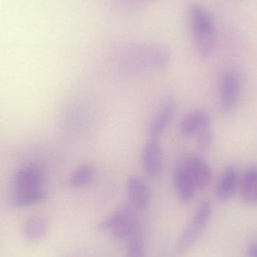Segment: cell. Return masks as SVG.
<instances>
[{
  "mask_svg": "<svg viewBox=\"0 0 257 257\" xmlns=\"http://www.w3.org/2000/svg\"><path fill=\"white\" fill-rule=\"evenodd\" d=\"M45 181V172L41 166L36 164L24 166L14 177V184L18 190L42 189Z\"/></svg>",
  "mask_w": 257,
  "mask_h": 257,
  "instance_id": "8",
  "label": "cell"
},
{
  "mask_svg": "<svg viewBox=\"0 0 257 257\" xmlns=\"http://www.w3.org/2000/svg\"><path fill=\"white\" fill-rule=\"evenodd\" d=\"M186 167L197 190L208 188L212 181V171L206 160L202 157H192L184 161Z\"/></svg>",
  "mask_w": 257,
  "mask_h": 257,
  "instance_id": "10",
  "label": "cell"
},
{
  "mask_svg": "<svg viewBox=\"0 0 257 257\" xmlns=\"http://www.w3.org/2000/svg\"><path fill=\"white\" fill-rule=\"evenodd\" d=\"M239 184V177L235 167L229 166L220 175L216 187V196L219 200L226 202L233 197Z\"/></svg>",
  "mask_w": 257,
  "mask_h": 257,
  "instance_id": "12",
  "label": "cell"
},
{
  "mask_svg": "<svg viewBox=\"0 0 257 257\" xmlns=\"http://www.w3.org/2000/svg\"><path fill=\"white\" fill-rule=\"evenodd\" d=\"M247 257H257V243L252 244L247 249Z\"/></svg>",
  "mask_w": 257,
  "mask_h": 257,
  "instance_id": "20",
  "label": "cell"
},
{
  "mask_svg": "<svg viewBox=\"0 0 257 257\" xmlns=\"http://www.w3.org/2000/svg\"><path fill=\"white\" fill-rule=\"evenodd\" d=\"M132 205H124L98 224L102 231H109L116 239H126L134 235L136 229V214Z\"/></svg>",
  "mask_w": 257,
  "mask_h": 257,
  "instance_id": "4",
  "label": "cell"
},
{
  "mask_svg": "<svg viewBox=\"0 0 257 257\" xmlns=\"http://www.w3.org/2000/svg\"><path fill=\"white\" fill-rule=\"evenodd\" d=\"M176 109L175 96L172 94L166 96L150 125L149 135L151 138L157 139L167 130L175 117Z\"/></svg>",
  "mask_w": 257,
  "mask_h": 257,
  "instance_id": "7",
  "label": "cell"
},
{
  "mask_svg": "<svg viewBox=\"0 0 257 257\" xmlns=\"http://www.w3.org/2000/svg\"><path fill=\"white\" fill-rule=\"evenodd\" d=\"M126 1L130 2V3H149V2H152L153 0H126Z\"/></svg>",
  "mask_w": 257,
  "mask_h": 257,
  "instance_id": "21",
  "label": "cell"
},
{
  "mask_svg": "<svg viewBox=\"0 0 257 257\" xmlns=\"http://www.w3.org/2000/svg\"><path fill=\"white\" fill-rule=\"evenodd\" d=\"M240 96V81L233 71H226L222 76L220 85V102L222 109L231 114L236 109Z\"/></svg>",
  "mask_w": 257,
  "mask_h": 257,
  "instance_id": "5",
  "label": "cell"
},
{
  "mask_svg": "<svg viewBox=\"0 0 257 257\" xmlns=\"http://www.w3.org/2000/svg\"><path fill=\"white\" fill-rule=\"evenodd\" d=\"M174 184L178 197L182 202H188L194 198L196 189L184 163L178 164L174 172Z\"/></svg>",
  "mask_w": 257,
  "mask_h": 257,
  "instance_id": "11",
  "label": "cell"
},
{
  "mask_svg": "<svg viewBox=\"0 0 257 257\" xmlns=\"http://www.w3.org/2000/svg\"><path fill=\"white\" fill-rule=\"evenodd\" d=\"M123 61L127 66L139 69H163L170 60L167 50L156 44L139 43L125 50Z\"/></svg>",
  "mask_w": 257,
  "mask_h": 257,
  "instance_id": "2",
  "label": "cell"
},
{
  "mask_svg": "<svg viewBox=\"0 0 257 257\" xmlns=\"http://www.w3.org/2000/svg\"><path fill=\"white\" fill-rule=\"evenodd\" d=\"M126 187L132 206L138 210L147 209L151 203V192L145 180L132 175L128 178Z\"/></svg>",
  "mask_w": 257,
  "mask_h": 257,
  "instance_id": "9",
  "label": "cell"
},
{
  "mask_svg": "<svg viewBox=\"0 0 257 257\" xmlns=\"http://www.w3.org/2000/svg\"><path fill=\"white\" fill-rule=\"evenodd\" d=\"M210 120L211 117L202 110L190 111L185 115L180 125L181 134L186 138L196 136L202 126Z\"/></svg>",
  "mask_w": 257,
  "mask_h": 257,
  "instance_id": "14",
  "label": "cell"
},
{
  "mask_svg": "<svg viewBox=\"0 0 257 257\" xmlns=\"http://www.w3.org/2000/svg\"><path fill=\"white\" fill-rule=\"evenodd\" d=\"M241 197L248 205H257V167L249 168L241 181Z\"/></svg>",
  "mask_w": 257,
  "mask_h": 257,
  "instance_id": "15",
  "label": "cell"
},
{
  "mask_svg": "<svg viewBox=\"0 0 257 257\" xmlns=\"http://www.w3.org/2000/svg\"><path fill=\"white\" fill-rule=\"evenodd\" d=\"M196 144L201 151H206L211 148L213 142L211 120H208L196 133Z\"/></svg>",
  "mask_w": 257,
  "mask_h": 257,
  "instance_id": "18",
  "label": "cell"
},
{
  "mask_svg": "<svg viewBox=\"0 0 257 257\" xmlns=\"http://www.w3.org/2000/svg\"><path fill=\"white\" fill-rule=\"evenodd\" d=\"M46 193L42 189L18 190L11 195L8 204L12 208H25L42 203L46 199Z\"/></svg>",
  "mask_w": 257,
  "mask_h": 257,
  "instance_id": "13",
  "label": "cell"
},
{
  "mask_svg": "<svg viewBox=\"0 0 257 257\" xmlns=\"http://www.w3.org/2000/svg\"><path fill=\"white\" fill-rule=\"evenodd\" d=\"M48 231V223L44 217L34 216L26 222L24 226L25 238L32 242H37L43 239Z\"/></svg>",
  "mask_w": 257,
  "mask_h": 257,
  "instance_id": "16",
  "label": "cell"
},
{
  "mask_svg": "<svg viewBox=\"0 0 257 257\" xmlns=\"http://www.w3.org/2000/svg\"><path fill=\"white\" fill-rule=\"evenodd\" d=\"M94 177V169L90 165L85 164L77 168L69 178V184L73 188L84 187L91 182Z\"/></svg>",
  "mask_w": 257,
  "mask_h": 257,
  "instance_id": "17",
  "label": "cell"
},
{
  "mask_svg": "<svg viewBox=\"0 0 257 257\" xmlns=\"http://www.w3.org/2000/svg\"><path fill=\"white\" fill-rule=\"evenodd\" d=\"M189 21L196 52L203 60L211 57L216 45L214 21L201 5L193 3L188 9Z\"/></svg>",
  "mask_w": 257,
  "mask_h": 257,
  "instance_id": "1",
  "label": "cell"
},
{
  "mask_svg": "<svg viewBox=\"0 0 257 257\" xmlns=\"http://www.w3.org/2000/svg\"><path fill=\"white\" fill-rule=\"evenodd\" d=\"M142 164L147 175L153 179L161 175L163 167V149L156 138H151L142 151Z\"/></svg>",
  "mask_w": 257,
  "mask_h": 257,
  "instance_id": "6",
  "label": "cell"
},
{
  "mask_svg": "<svg viewBox=\"0 0 257 257\" xmlns=\"http://www.w3.org/2000/svg\"><path fill=\"white\" fill-rule=\"evenodd\" d=\"M212 213V204L210 201H204L201 203L178 238V250L180 252L187 251L196 244L206 229Z\"/></svg>",
  "mask_w": 257,
  "mask_h": 257,
  "instance_id": "3",
  "label": "cell"
},
{
  "mask_svg": "<svg viewBox=\"0 0 257 257\" xmlns=\"http://www.w3.org/2000/svg\"><path fill=\"white\" fill-rule=\"evenodd\" d=\"M125 257H145V247L140 238L134 237L130 239Z\"/></svg>",
  "mask_w": 257,
  "mask_h": 257,
  "instance_id": "19",
  "label": "cell"
}]
</instances>
